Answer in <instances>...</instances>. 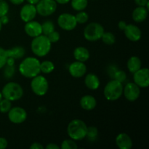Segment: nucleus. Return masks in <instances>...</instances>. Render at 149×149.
Here are the masks:
<instances>
[{"label": "nucleus", "mask_w": 149, "mask_h": 149, "mask_svg": "<svg viewBox=\"0 0 149 149\" xmlns=\"http://www.w3.org/2000/svg\"><path fill=\"white\" fill-rule=\"evenodd\" d=\"M97 134H98V132H97V129L95 127L91 126L90 127H87L86 137L90 141H95L97 137Z\"/></svg>", "instance_id": "obj_28"}, {"label": "nucleus", "mask_w": 149, "mask_h": 149, "mask_svg": "<svg viewBox=\"0 0 149 149\" xmlns=\"http://www.w3.org/2000/svg\"><path fill=\"white\" fill-rule=\"evenodd\" d=\"M8 57L13 58L15 59H20L23 58L26 54V49L23 47H15L10 49H7Z\"/></svg>", "instance_id": "obj_23"}, {"label": "nucleus", "mask_w": 149, "mask_h": 149, "mask_svg": "<svg viewBox=\"0 0 149 149\" xmlns=\"http://www.w3.org/2000/svg\"><path fill=\"white\" fill-rule=\"evenodd\" d=\"M126 74L123 71H117L114 74V79L117 80V81H120L122 83L126 79Z\"/></svg>", "instance_id": "obj_36"}, {"label": "nucleus", "mask_w": 149, "mask_h": 149, "mask_svg": "<svg viewBox=\"0 0 149 149\" xmlns=\"http://www.w3.org/2000/svg\"><path fill=\"white\" fill-rule=\"evenodd\" d=\"M61 148L62 149H77L78 146L77 143L72 140H65L61 143Z\"/></svg>", "instance_id": "obj_32"}, {"label": "nucleus", "mask_w": 149, "mask_h": 149, "mask_svg": "<svg viewBox=\"0 0 149 149\" xmlns=\"http://www.w3.org/2000/svg\"><path fill=\"white\" fill-rule=\"evenodd\" d=\"M36 14H37V12H36V6L31 4H25L21 8L20 13L22 20L26 23L33 20L36 17Z\"/></svg>", "instance_id": "obj_14"}, {"label": "nucleus", "mask_w": 149, "mask_h": 149, "mask_svg": "<svg viewBox=\"0 0 149 149\" xmlns=\"http://www.w3.org/2000/svg\"><path fill=\"white\" fill-rule=\"evenodd\" d=\"M0 20H1V23L2 25H6L9 23V17L7 15H3L1 17H0Z\"/></svg>", "instance_id": "obj_40"}, {"label": "nucleus", "mask_w": 149, "mask_h": 149, "mask_svg": "<svg viewBox=\"0 0 149 149\" xmlns=\"http://www.w3.org/2000/svg\"><path fill=\"white\" fill-rule=\"evenodd\" d=\"M51 44L47 36L41 34L33 38L31 45V49L36 56L44 57L50 51Z\"/></svg>", "instance_id": "obj_2"}, {"label": "nucleus", "mask_w": 149, "mask_h": 149, "mask_svg": "<svg viewBox=\"0 0 149 149\" xmlns=\"http://www.w3.org/2000/svg\"><path fill=\"white\" fill-rule=\"evenodd\" d=\"M75 17L77 23L83 24V23H85L88 20L89 15L87 13H85V12H84L82 10V11H79V13H77Z\"/></svg>", "instance_id": "obj_31"}, {"label": "nucleus", "mask_w": 149, "mask_h": 149, "mask_svg": "<svg viewBox=\"0 0 149 149\" xmlns=\"http://www.w3.org/2000/svg\"><path fill=\"white\" fill-rule=\"evenodd\" d=\"M96 105H97L96 99L90 95L83 96L80 100V106L86 111L93 110L96 107Z\"/></svg>", "instance_id": "obj_18"}, {"label": "nucleus", "mask_w": 149, "mask_h": 149, "mask_svg": "<svg viewBox=\"0 0 149 149\" xmlns=\"http://www.w3.org/2000/svg\"><path fill=\"white\" fill-rule=\"evenodd\" d=\"M7 58L8 55H7V49H4V48L0 47V69L6 65Z\"/></svg>", "instance_id": "obj_33"}, {"label": "nucleus", "mask_w": 149, "mask_h": 149, "mask_svg": "<svg viewBox=\"0 0 149 149\" xmlns=\"http://www.w3.org/2000/svg\"><path fill=\"white\" fill-rule=\"evenodd\" d=\"M6 65H15V59L11 57H8L6 62Z\"/></svg>", "instance_id": "obj_42"}, {"label": "nucleus", "mask_w": 149, "mask_h": 149, "mask_svg": "<svg viewBox=\"0 0 149 149\" xmlns=\"http://www.w3.org/2000/svg\"><path fill=\"white\" fill-rule=\"evenodd\" d=\"M9 9H10L9 4L5 0L0 1V17L7 15L9 12Z\"/></svg>", "instance_id": "obj_34"}, {"label": "nucleus", "mask_w": 149, "mask_h": 149, "mask_svg": "<svg viewBox=\"0 0 149 149\" xmlns=\"http://www.w3.org/2000/svg\"><path fill=\"white\" fill-rule=\"evenodd\" d=\"M148 10L146 7H138L132 12V19L136 23H142L148 16Z\"/></svg>", "instance_id": "obj_19"}, {"label": "nucleus", "mask_w": 149, "mask_h": 149, "mask_svg": "<svg viewBox=\"0 0 149 149\" xmlns=\"http://www.w3.org/2000/svg\"><path fill=\"white\" fill-rule=\"evenodd\" d=\"M70 74L74 78H80L85 75L87 72V66L84 62L76 61L72 63L68 67Z\"/></svg>", "instance_id": "obj_13"}, {"label": "nucleus", "mask_w": 149, "mask_h": 149, "mask_svg": "<svg viewBox=\"0 0 149 149\" xmlns=\"http://www.w3.org/2000/svg\"><path fill=\"white\" fill-rule=\"evenodd\" d=\"M58 24L65 31H72L77 27V22L75 16L70 13H63L58 18Z\"/></svg>", "instance_id": "obj_9"}, {"label": "nucleus", "mask_w": 149, "mask_h": 149, "mask_svg": "<svg viewBox=\"0 0 149 149\" xmlns=\"http://www.w3.org/2000/svg\"><path fill=\"white\" fill-rule=\"evenodd\" d=\"M8 143L4 138H0V149H4L7 147Z\"/></svg>", "instance_id": "obj_37"}, {"label": "nucleus", "mask_w": 149, "mask_h": 149, "mask_svg": "<svg viewBox=\"0 0 149 149\" xmlns=\"http://www.w3.org/2000/svg\"><path fill=\"white\" fill-rule=\"evenodd\" d=\"M3 96H2V94H1V92H0V101H1V100L2 99Z\"/></svg>", "instance_id": "obj_47"}, {"label": "nucleus", "mask_w": 149, "mask_h": 149, "mask_svg": "<svg viewBox=\"0 0 149 149\" xmlns=\"http://www.w3.org/2000/svg\"><path fill=\"white\" fill-rule=\"evenodd\" d=\"M135 2L138 7H146L148 0H135Z\"/></svg>", "instance_id": "obj_38"}, {"label": "nucleus", "mask_w": 149, "mask_h": 149, "mask_svg": "<svg viewBox=\"0 0 149 149\" xmlns=\"http://www.w3.org/2000/svg\"><path fill=\"white\" fill-rule=\"evenodd\" d=\"M126 37L132 42H138L141 39L142 33L139 28L133 24L127 25L124 30Z\"/></svg>", "instance_id": "obj_16"}, {"label": "nucleus", "mask_w": 149, "mask_h": 149, "mask_svg": "<svg viewBox=\"0 0 149 149\" xmlns=\"http://www.w3.org/2000/svg\"><path fill=\"white\" fill-rule=\"evenodd\" d=\"M127 65V68L130 72L134 74L137 71H138L140 68H141L142 63H141V59L138 57L132 56L129 58Z\"/></svg>", "instance_id": "obj_22"}, {"label": "nucleus", "mask_w": 149, "mask_h": 149, "mask_svg": "<svg viewBox=\"0 0 149 149\" xmlns=\"http://www.w3.org/2000/svg\"><path fill=\"white\" fill-rule=\"evenodd\" d=\"M126 26H127V23H125V21H123V20L119 21V23H118V27H119V29H120V30L124 31L125 28H126Z\"/></svg>", "instance_id": "obj_41"}, {"label": "nucleus", "mask_w": 149, "mask_h": 149, "mask_svg": "<svg viewBox=\"0 0 149 149\" xmlns=\"http://www.w3.org/2000/svg\"><path fill=\"white\" fill-rule=\"evenodd\" d=\"M24 30L26 34L31 37H36L42 33V24L37 21H31L27 22L24 26Z\"/></svg>", "instance_id": "obj_15"}, {"label": "nucleus", "mask_w": 149, "mask_h": 149, "mask_svg": "<svg viewBox=\"0 0 149 149\" xmlns=\"http://www.w3.org/2000/svg\"><path fill=\"white\" fill-rule=\"evenodd\" d=\"M31 87L33 93L36 95L43 96L47 93L48 89H49V84L45 77L37 75L32 78Z\"/></svg>", "instance_id": "obj_7"}, {"label": "nucleus", "mask_w": 149, "mask_h": 149, "mask_svg": "<svg viewBox=\"0 0 149 149\" xmlns=\"http://www.w3.org/2000/svg\"><path fill=\"white\" fill-rule=\"evenodd\" d=\"M4 78L7 79H11L12 77L14 76L15 73V68L14 65H7L6 67L4 68Z\"/></svg>", "instance_id": "obj_30"}, {"label": "nucleus", "mask_w": 149, "mask_h": 149, "mask_svg": "<svg viewBox=\"0 0 149 149\" xmlns=\"http://www.w3.org/2000/svg\"><path fill=\"white\" fill-rule=\"evenodd\" d=\"M26 1H28V3H29V4H33V5H35V4H36L38 2H39V0H26Z\"/></svg>", "instance_id": "obj_46"}, {"label": "nucleus", "mask_w": 149, "mask_h": 149, "mask_svg": "<svg viewBox=\"0 0 149 149\" xmlns=\"http://www.w3.org/2000/svg\"><path fill=\"white\" fill-rule=\"evenodd\" d=\"M31 149H43V146L41 145L39 143H33L30 146Z\"/></svg>", "instance_id": "obj_39"}, {"label": "nucleus", "mask_w": 149, "mask_h": 149, "mask_svg": "<svg viewBox=\"0 0 149 149\" xmlns=\"http://www.w3.org/2000/svg\"><path fill=\"white\" fill-rule=\"evenodd\" d=\"M55 1H56L57 3H58V4H67L70 0H55Z\"/></svg>", "instance_id": "obj_45"}, {"label": "nucleus", "mask_w": 149, "mask_h": 149, "mask_svg": "<svg viewBox=\"0 0 149 149\" xmlns=\"http://www.w3.org/2000/svg\"><path fill=\"white\" fill-rule=\"evenodd\" d=\"M116 144L120 149H130L132 146V141L126 133H120L116 136Z\"/></svg>", "instance_id": "obj_17"}, {"label": "nucleus", "mask_w": 149, "mask_h": 149, "mask_svg": "<svg viewBox=\"0 0 149 149\" xmlns=\"http://www.w3.org/2000/svg\"><path fill=\"white\" fill-rule=\"evenodd\" d=\"M12 108L11 101L7 99H1L0 101V112L3 113H8L9 111Z\"/></svg>", "instance_id": "obj_29"}, {"label": "nucleus", "mask_w": 149, "mask_h": 149, "mask_svg": "<svg viewBox=\"0 0 149 149\" xmlns=\"http://www.w3.org/2000/svg\"><path fill=\"white\" fill-rule=\"evenodd\" d=\"M19 71L26 78H33L41 72L40 61L33 57H28L19 65Z\"/></svg>", "instance_id": "obj_1"}, {"label": "nucleus", "mask_w": 149, "mask_h": 149, "mask_svg": "<svg viewBox=\"0 0 149 149\" xmlns=\"http://www.w3.org/2000/svg\"><path fill=\"white\" fill-rule=\"evenodd\" d=\"M46 148L47 149H60L61 148V147H59L58 145H56V144L55 143H49L47 146Z\"/></svg>", "instance_id": "obj_43"}, {"label": "nucleus", "mask_w": 149, "mask_h": 149, "mask_svg": "<svg viewBox=\"0 0 149 149\" xmlns=\"http://www.w3.org/2000/svg\"><path fill=\"white\" fill-rule=\"evenodd\" d=\"M42 33H44L45 36H47L55 31V25L50 20H47L42 24Z\"/></svg>", "instance_id": "obj_27"}, {"label": "nucleus", "mask_w": 149, "mask_h": 149, "mask_svg": "<svg viewBox=\"0 0 149 149\" xmlns=\"http://www.w3.org/2000/svg\"><path fill=\"white\" fill-rule=\"evenodd\" d=\"M87 0H71V7L77 11H82L87 7Z\"/></svg>", "instance_id": "obj_25"}, {"label": "nucleus", "mask_w": 149, "mask_h": 149, "mask_svg": "<svg viewBox=\"0 0 149 149\" xmlns=\"http://www.w3.org/2000/svg\"><path fill=\"white\" fill-rule=\"evenodd\" d=\"M1 94L4 98L10 101H15L23 97V90L19 84L10 81L3 87Z\"/></svg>", "instance_id": "obj_5"}, {"label": "nucleus", "mask_w": 149, "mask_h": 149, "mask_svg": "<svg viewBox=\"0 0 149 149\" xmlns=\"http://www.w3.org/2000/svg\"><path fill=\"white\" fill-rule=\"evenodd\" d=\"M87 126L81 119H74L67 127V132L70 138L74 141H81L86 137Z\"/></svg>", "instance_id": "obj_3"}, {"label": "nucleus", "mask_w": 149, "mask_h": 149, "mask_svg": "<svg viewBox=\"0 0 149 149\" xmlns=\"http://www.w3.org/2000/svg\"><path fill=\"white\" fill-rule=\"evenodd\" d=\"M74 58L77 61L85 62L90 58V52L87 48L84 47H78L74 51Z\"/></svg>", "instance_id": "obj_20"}, {"label": "nucleus", "mask_w": 149, "mask_h": 149, "mask_svg": "<svg viewBox=\"0 0 149 149\" xmlns=\"http://www.w3.org/2000/svg\"><path fill=\"white\" fill-rule=\"evenodd\" d=\"M10 2L13 4H15V5H19V4H21L22 3H23L24 0H10Z\"/></svg>", "instance_id": "obj_44"}, {"label": "nucleus", "mask_w": 149, "mask_h": 149, "mask_svg": "<svg viewBox=\"0 0 149 149\" xmlns=\"http://www.w3.org/2000/svg\"><path fill=\"white\" fill-rule=\"evenodd\" d=\"M100 39H102L103 43L107 45H112L116 42V37L111 32H104Z\"/></svg>", "instance_id": "obj_26"}, {"label": "nucleus", "mask_w": 149, "mask_h": 149, "mask_svg": "<svg viewBox=\"0 0 149 149\" xmlns=\"http://www.w3.org/2000/svg\"><path fill=\"white\" fill-rule=\"evenodd\" d=\"M47 36V38L49 39V42H50L51 43H55V42H58L60 38H61V35H60V33H58V31H52V33H50Z\"/></svg>", "instance_id": "obj_35"}, {"label": "nucleus", "mask_w": 149, "mask_h": 149, "mask_svg": "<svg viewBox=\"0 0 149 149\" xmlns=\"http://www.w3.org/2000/svg\"><path fill=\"white\" fill-rule=\"evenodd\" d=\"M0 1H1V0H0Z\"/></svg>", "instance_id": "obj_49"}, {"label": "nucleus", "mask_w": 149, "mask_h": 149, "mask_svg": "<svg viewBox=\"0 0 149 149\" xmlns=\"http://www.w3.org/2000/svg\"><path fill=\"white\" fill-rule=\"evenodd\" d=\"M104 96L109 101L118 100L123 93V86L122 82L113 79L108 82L103 90Z\"/></svg>", "instance_id": "obj_4"}, {"label": "nucleus", "mask_w": 149, "mask_h": 149, "mask_svg": "<svg viewBox=\"0 0 149 149\" xmlns=\"http://www.w3.org/2000/svg\"><path fill=\"white\" fill-rule=\"evenodd\" d=\"M1 27H2V24H1V20H0V31H1Z\"/></svg>", "instance_id": "obj_48"}, {"label": "nucleus", "mask_w": 149, "mask_h": 149, "mask_svg": "<svg viewBox=\"0 0 149 149\" xmlns=\"http://www.w3.org/2000/svg\"><path fill=\"white\" fill-rule=\"evenodd\" d=\"M55 69V65L52 61H45L40 63V71L44 74H50Z\"/></svg>", "instance_id": "obj_24"}, {"label": "nucleus", "mask_w": 149, "mask_h": 149, "mask_svg": "<svg viewBox=\"0 0 149 149\" xmlns=\"http://www.w3.org/2000/svg\"><path fill=\"white\" fill-rule=\"evenodd\" d=\"M36 12L41 16H49L53 14L57 9L55 0H39L36 6Z\"/></svg>", "instance_id": "obj_8"}, {"label": "nucleus", "mask_w": 149, "mask_h": 149, "mask_svg": "<svg viewBox=\"0 0 149 149\" xmlns=\"http://www.w3.org/2000/svg\"><path fill=\"white\" fill-rule=\"evenodd\" d=\"M123 93L127 100L134 102L139 97L141 90L140 87L135 83L130 82L126 84L125 88H123Z\"/></svg>", "instance_id": "obj_12"}, {"label": "nucleus", "mask_w": 149, "mask_h": 149, "mask_svg": "<svg viewBox=\"0 0 149 149\" xmlns=\"http://www.w3.org/2000/svg\"><path fill=\"white\" fill-rule=\"evenodd\" d=\"M84 83L87 88L92 90H97L100 86V80H99L98 77L95 74H91V73L88 74L85 77Z\"/></svg>", "instance_id": "obj_21"}, {"label": "nucleus", "mask_w": 149, "mask_h": 149, "mask_svg": "<svg viewBox=\"0 0 149 149\" xmlns=\"http://www.w3.org/2000/svg\"><path fill=\"white\" fill-rule=\"evenodd\" d=\"M134 83L139 87L146 88L149 85V70L147 68H140L133 74Z\"/></svg>", "instance_id": "obj_11"}, {"label": "nucleus", "mask_w": 149, "mask_h": 149, "mask_svg": "<svg viewBox=\"0 0 149 149\" xmlns=\"http://www.w3.org/2000/svg\"><path fill=\"white\" fill-rule=\"evenodd\" d=\"M8 118L11 122L14 124H21L26 121L27 118V112L21 107L11 108L8 111Z\"/></svg>", "instance_id": "obj_10"}, {"label": "nucleus", "mask_w": 149, "mask_h": 149, "mask_svg": "<svg viewBox=\"0 0 149 149\" xmlns=\"http://www.w3.org/2000/svg\"><path fill=\"white\" fill-rule=\"evenodd\" d=\"M104 33L103 26L97 23H91L87 25L84 31V36L87 41L95 42L101 39Z\"/></svg>", "instance_id": "obj_6"}]
</instances>
